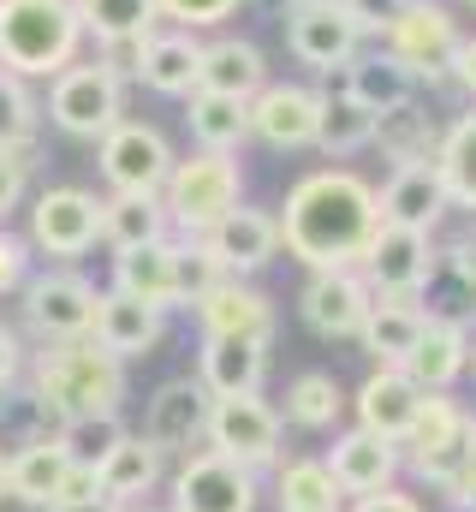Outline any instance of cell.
<instances>
[{
    "mask_svg": "<svg viewBox=\"0 0 476 512\" xmlns=\"http://www.w3.org/2000/svg\"><path fill=\"white\" fill-rule=\"evenodd\" d=\"M375 233H381L375 185L357 179V173H346V167L304 173V179L286 191L280 245L298 256L310 274H316V268H363Z\"/></svg>",
    "mask_w": 476,
    "mask_h": 512,
    "instance_id": "1",
    "label": "cell"
},
{
    "mask_svg": "<svg viewBox=\"0 0 476 512\" xmlns=\"http://www.w3.org/2000/svg\"><path fill=\"white\" fill-rule=\"evenodd\" d=\"M30 393L48 405L54 423L114 417L125 405V364L96 340H54L30 358Z\"/></svg>",
    "mask_w": 476,
    "mask_h": 512,
    "instance_id": "2",
    "label": "cell"
},
{
    "mask_svg": "<svg viewBox=\"0 0 476 512\" xmlns=\"http://www.w3.org/2000/svg\"><path fill=\"white\" fill-rule=\"evenodd\" d=\"M78 42V0H0V72L60 78L66 66H78Z\"/></svg>",
    "mask_w": 476,
    "mask_h": 512,
    "instance_id": "3",
    "label": "cell"
},
{
    "mask_svg": "<svg viewBox=\"0 0 476 512\" xmlns=\"http://www.w3.org/2000/svg\"><path fill=\"white\" fill-rule=\"evenodd\" d=\"M244 197V173H238L233 155H215V149H197L191 161H173L167 185H161V203H167V221L191 239H203L209 227H221Z\"/></svg>",
    "mask_w": 476,
    "mask_h": 512,
    "instance_id": "4",
    "label": "cell"
},
{
    "mask_svg": "<svg viewBox=\"0 0 476 512\" xmlns=\"http://www.w3.org/2000/svg\"><path fill=\"white\" fill-rule=\"evenodd\" d=\"M399 447L411 453V471L441 489L447 477H459L476 459V411H465V405L447 399V393H429Z\"/></svg>",
    "mask_w": 476,
    "mask_h": 512,
    "instance_id": "5",
    "label": "cell"
},
{
    "mask_svg": "<svg viewBox=\"0 0 476 512\" xmlns=\"http://www.w3.org/2000/svg\"><path fill=\"white\" fill-rule=\"evenodd\" d=\"M96 304H102V292H96L78 268H48V274H30V280L18 286L24 328H30L42 346H54V340H90Z\"/></svg>",
    "mask_w": 476,
    "mask_h": 512,
    "instance_id": "6",
    "label": "cell"
},
{
    "mask_svg": "<svg viewBox=\"0 0 476 512\" xmlns=\"http://www.w3.org/2000/svg\"><path fill=\"white\" fill-rule=\"evenodd\" d=\"M48 120L66 131V137H84V143H102L108 131L125 120V78L114 66H66L48 90Z\"/></svg>",
    "mask_w": 476,
    "mask_h": 512,
    "instance_id": "7",
    "label": "cell"
},
{
    "mask_svg": "<svg viewBox=\"0 0 476 512\" xmlns=\"http://www.w3.org/2000/svg\"><path fill=\"white\" fill-rule=\"evenodd\" d=\"M96 239H102V203L90 191L54 185V191H36L30 197V233H24L30 251L54 256V262H72V256L90 251Z\"/></svg>",
    "mask_w": 476,
    "mask_h": 512,
    "instance_id": "8",
    "label": "cell"
},
{
    "mask_svg": "<svg viewBox=\"0 0 476 512\" xmlns=\"http://www.w3.org/2000/svg\"><path fill=\"white\" fill-rule=\"evenodd\" d=\"M459 24H453V12L447 6H435V0H411L405 6V18L387 30V54L411 72V78H453V60H459Z\"/></svg>",
    "mask_w": 476,
    "mask_h": 512,
    "instance_id": "9",
    "label": "cell"
},
{
    "mask_svg": "<svg viewBox=\"0 0 476 512\" xmlns=\"http://www.w3.org/2000/svg\"><path fill=\"white\" fill-rule=\"evenodd\" d=\"M96 161H102V179L114 191H143V197H161L167 173H173V143L143 120H119L102 143H96Z\"/></svg>",
    "mask_w": 476,
    "mask_h": 512,
    "instance_id": "10",
    "label": "cell"
},
{
    "mask_svg": "<svg viewBox=\"0 0 476 512\" xmlns=\"http://www.w3.org/2000/svg\"><path fill=\"white\" fill-rule=\"evenodd\" d=\"M173 512H256V471L227 453H185L173 471Z\"/></svg>",
    "mask_w": 476,
    "mask_h": 512,
    "instance_id": "11",
    "label": "cell"
},
{
    "mask_svg": "<svg viewBox=\"0 0 476 512\" xmlns=\"http://www.w3.org/2000/svg\"><path fill=\"white\" fill-rule=\"evenodd\" d=\"M209 447L227 453V459H238L244 471L274 465V459H280V411H274L262 393L215 399V411H209Z\"/></svg>",
    "mask_w": 476,
    "mask_h": 512,
    "instance_id": "12",
    "label": "cell"
},
{
    "mask_svg": "<svg viewBox=\"0 0 476 512\" xmlns=\"http://www.w3.org/2000/svg\"><path fill=\"white\" fill-rule=\"evenodd\" d=\"M357 42H363V30H357V18L340 0H298V6H286V48L304 66L334 72V66H346L357 54Z\"/></svg>",
    "mask_w": 476,
    "mask_h": 512,
    "instance_id": "13",
    "label": "cell"
},
{
    "mask_svg": "<svg viewBox=\"0 0 476 512\" xmlns=\"http://www.w3.org/2000/svg\"><path fill=\"white\" fill-rule=\"evenodd\" d=\"M369 304H375V292L357 268H316L298 298L310 334H322V340H357L369 322Z\"/></svg>",
    "mask_w": 476,
    "mask_h": 512,
    "instance_id": "14",
    "label": "cell"
},
{
    "mask_svg": "<svg viewBox=\"0 0 476 512\" xmlns=\"http://www.w3.org/2000/svg\"><path fill=\"white\" fill-rule=\"evenodd\" d=\"M429 274H435V245L429 233H411V227H381L363 256V280L375 298H417Z\"/></svg>",
    "mask_w": 476,
    "mask_h": 512,
    "instance_id": "15",
    "label": "cell"
},
{
    "mask_svg": "<svg viewBox=\"0 0 476 512\" xmlns=\"http://www.w3.org/2000/svg\"><path fill=\"white\" fill-rule=\"evenodd\" d=\"M381 227H411V233H435V221L453 209V191L441 179V161H405L393 167V179L375 191Z\"/></svg>",
    "mask_w": 476,
    "mask_h": 512,
    "instance_id": "16",
    "label": "cell"
},
{
    "mask_svg": "<svg viewBox=\"0 0 476 512\" xmlns=\"http://www.w3.org/2000/svg\"><path fill=\"white\" fill-rule=\"evenodd\" d=\"M322 131V96L304 84H262L250 96V137L268 149H310Z\"/></svg>",
    "mask_w": 476,
    "mask_h": 512,
    "instance_id": "17",
    "label": "cell"
},
{
    "mask_svg": "<svg viewBox=\"0 0 476 512\" xmlns=\"http://www.w3.org/2000/svg\"><path fill=\"white\" fill-rule=\"evenodd\" d=\"M209 411H215V393L191 376L179 382H161L149 399V417H143V435L161 447V453H191L203 435H209Z\"/></svg>",
    "mask_w": 476,
    "mask_h": 512,
    "instance_id": "18",
    "label": "cell"
},
{
    "mask_svg": "<svg viewBox=\"0 0 476 512\" xmlns=\"http://www.w3.org/2000/svg\"><path fill=\"white\" fill-rule=\"evenodd\" d=\"M328 471H334V483H340V495H381V489H393V477H399V441H387V435H375V429H346L340 441H334V453H328Z\"/></svg>",
    "mask_w": 476,
    "mask_h": 512,
    "instance_id": "19",
    "label": "cell"
},
{
    "mask_svg": "<svg viewBox=\"0 0 476 512\" xmlns=\"http://www.w3.org/2000/svg\"><path fill=\"white\" fill-rule=\"evenodd\" d=\"M131 72L155 90V96H191L203 84V42L191 30H149L137 42Z\"/></svg>",
    "mask_w": 476,
    "mask_h": 512,
    "instance_id": "20",
    "label": "cell"
},
{
    "mask_svg": "<svg viewBox=\"0 0 476 512\" xmlns=\"http://www.w3.org/2000/svg\"><path fill=\"white\" fill-rule=\"evenodd\" d=\"M423 387L411 382L399 364H375L369 376H363V387H357V423L363 429H375V435H387V441H405V429L417 423V411H423Z\"/></svg>",
    "mask_w": 476,
    "mask_h": 512,
    "instance_id": "21",
    "label": "cell"
},
{
    "mask_svg": "<svg viewBox=\"0 0 476 512\" xmlns=\"http://www.w3.org/2000/svg\"><path fill=\"white\" fill-rule=\"evenodd\" d=\"M203 245H209V256H215L233 280H244V274H256V268L274 262V251H280V215H262V209H244V203H238L221 227L203 233Z\"/></svg>",
    "mask_w": 476,
    "mask_h": 512,
    "instance_id": "22",
    "label": "cell"
},
{
    "mask_svg": "<svg viewBox=\"0 0 476 512\" xmlns=\"http://www.w3.org/2000/svg\"><path fill=\"white\" fill-rule=\"evenodd\" d=\"M161 334H167V310L137 304V298H125V292H102L96 328H90V340H96L102 352H114L119 364H131V358H149V352L161 346Z\"/></svg>",
    "mask_w": 476,
    "mask_h": 512,
    "instance_id": "23",
    "label": "cell"
},
{
    "mask_svg": "<svg viewBox=\"0 0 476 512\" xmlns=\"http://www.w3.org/2000/svg\"><path fill=\"white\" fill-rule=\"evenodd\" d=\"M197 322H203V334H215V340H256V346H274V304H268L256 286L233 280V274L197 304Z\"/></svg>",
    "mask_w": 476,
    "mask_h": 512,
    "instance_id": "24",
    "label": "cell"
},
{
    "mask_svg": "<svg viewBox=\"0 0 476 512\" xmlns=\"http://www.w3.org/2000/svg\"><path fill=\"white\" fill-rule=\"evenodd\" d=\"M114 292L137 298V304H155V310H173L179 304V245L173 239H155V245L119 251L114 256Z\"/></svg>",
    "mask_w": 476,
    "mask_h": 512,
    "instance_id": "25",
    "label": "cell"
},
{
    "mask_svg": "<svg viewBox=\"0 0 476 512\" xmlns=\"http://www.w3.org/2000/svg\"><path fill=\"white\" fill-rule=\"evenodd\" d=\"M399 370L423 387V393H447V387L471 370V334H465V322H441V316H429L417 352H411Z\"/></svg>",
    "mask_w": 476,
    "mask_h": 512,
    "instance_id": "26",
    "label": "cell"
},
{
    "mask_svg": "<svg viewBox=\"0 0 476 512\" xmlns=\"http://www.w3.org/2000/svg\"><path fill=\"white\" fill-rule=\"evenodd\" d=\"M423 328H429V310H423L417 298H375L357 340H363V352H369L375 364H405V358L417 352Z\"/></svg>",
    "mask_w": 476,
    "mask_h": 512,
    "instance_id": "27",
    "label": "cell"
},
{
    "mask_svg": "<svg viewBox=\"0 0 476 512\" xmlns=\"http://www.w3.org/2000/svg\"><path fill=\"white\" fill-rule=\"evenodd\" d=\"M262 376H268V346H256V340H215V334H203V370H197V382L209 387L215 399H233V393H262Z\"/></svg>",
    "mask_w": 476,
    "mask_h": 512,
    "instance_id": "28",
    "label": "cell"
},
{
    "mask_svg": "<svg viewBox=\"0 0 476 512\" xmlns=\"http://www.w3.org/2000/svg\"><path fill=\"white\" fill-rule=\"evenodd\" d=\"M6 459H12V501H24V507H54L60 501V483L72 471V453H66L60 435H42V441L18 447Z\"/></svg>",
    "mask_w": 476,
    "mask_h": 512,
    "instance_id": "29",
    "label": "cell"
},
{
    "mask_svg": "<svg viewBox=\"0 0 476 512\" xmlns=\"http://www.w3.org/2000/svg\"><path fill=\"white\" fill-rule=\"evenodd\" d=\"M161 471H167V453H161L149 435H125L114 453L102 459V471H96V477H102V495L125 507V501L149 495V489L161 483Z\"/></svg>",
    "mask_w": 476,
    "mask_h": 512,
    "instance_id": "30",
    "label": "cell"
},
{
    "mask_svg": "<svg viewBox=\"0 0 476 512\" xmlns=\"http://www.w3.org/2000/svg\"><path fill=\"white\" fill-rule=\"evenodd\" d=\"M185 126L197 137V149H215V155H233L238 143L250 137V102L221 96V90H191L185 96Z\"/></svg>",
    "mask_w": 476,
    "mask_h": 512,
    "instance_id": "31",
    "label": "cell"
},
{
    "mask_svg": "<svg viewBox=\"0 0 476 512\" xmlns=\"http://www.w3.org/2000/svg\"><path fill=\"white\" fill-rule=\"evenodd\" d=\"M346 96H357V102L381 120L387 108H405V102L417 96V78H411L393 54H352V60H346Z\"/></svg>",
    "mask_w": 476,
    "mask_h": 512,
    "instance_id": "32",
    "label": "cell"
},
{
    "mask_svg": "<svg viewBox=\"0 0 476 512\" xmlns=\"http://www.w3.org/2000/svg\"><path fill=\"white\" fill-rule=\"evenodd\" d=\"M262 84H268V66H262V48H256V42L221 36V42L203 48V84H197V90H221V96L250 102Z\"/></svg>",
    "mask_w": 476,
    "mask_h": 512,
    "instance_id": "33",
    "label": "cell"
},
{
    "mask_svg": "<svg viewBox=\"0 0 476 512\" xmlns=\"http://www.w3.org/2000/svg\"><path fill=\"white\" fill-rule=\"evenodd\" d=\"M167 203L161 197H143V191H114V203H102V239L114 251H137V245H155L167 239Z\"/></svg>",
    "mask_w": 476,
    "mask_h": 512,
    "instance_id": "34",
    "label": "cell"
},
{
    "mask_svg": "<svg viewBox=\"0 0 476 512\" xmlns=\"http://www.w3.org/2000/svg\"><path fill=\"white\" fill-rule=\"evenodd\" d=\"M78 18H84V36H96L102 48H137L149 30H155V18H161V6L155 0H78Z\"/></svg>",
    "mask_w": 476,
    "mask_h": 512,
    "instance_id": "35",
    "label": "cell"
},
{
    "mask_svg": "<svg viewBox=\"0 0 476 512\" xmlns=\"http://www.w3.org/2000/svg\"><path fill=\"white\" fill-rule=\"evenodd\" d=\"M274 495H280V512H340V483L328 459H286Z\"/></svg>",
    "mask_w": 476,
    "mask_h": 512,
    "instance_id": "36",
    "label": "cell"
},
{
    "mask_svg": "<svg viewBox=\"0 0 476 512\" xmlns=\"http://www.w3.org/2000/svg\"><path fill=\"white\" fill-rule=\"evenodd\" d=\"M375 143L393 155V167H405V161H435V155H441V131L429 126V114H417V102L387 108V114L375 120Z\"/></svg>",
    "mask_w": 476,
    "mask_h": 512,
    "instance_id": "37",
    "label": "cell"
},
{
    "mask_svg": "<svg viewBox=\"0 0 476 512\" xmlns=\"http://www.w3.org/2000/svg\"><path fill=\"white\" fill-rule=\"evenodd\" d=\"M346 411V387L334 382L328 370H304L298 382L286 387V417L298 429H334Z\"/></svg>",
    "mask_w": 476,
    "mask_h": 512,
    "instance_id": "38",
    "label": "cell"
},
{
    "mask_svg": "<svg viewBox=\"0 0 476 512\" xmlns=\"http://www.w3.org/2000/svg\"><path fill=\"white\" fill-rule=\"evenodd\" d=\"M316 143L328 149V155H352L363 143H375V114L357 102V96H322V131H316Z\"/></svg>",
    "mask_w": 476,
    "mask_h": 512,
    "instance_id": "39",
    "label": "cell"
},
{
    "mask_svg": "<svg viewBox=\"0 0 476 512\" xmlns=\"http://www.w3.org/2000/svg\"><path fill=\"white\" fill-rule=\"evenodd\" d=\"M435 161H441V179H447L453 203L459 209H476V108L441 137V155Z\"/></svg>",
    "mask_w": 476,
    "mask_h": 512,
    "instance_id": "40",
    "label": "cell"
},
{
    "mask_svg": "<svg viewBox=\"0 0 476 512\" xmlns=\"http://www.w3.org/2000/svg\"><path fill=\"white\" fill-rule=\"evenodd\" d=\"M36 126H42V108H36V96L24 90V78L0 72V149H18V155H30Z\"/></svg>",
    "mask_w": 476,
    "mask_h": 512,
    "instance_id": "41",
    "label": "cell"
},
{
    "mask_svg": "<svg viewBox=\"0 0 476 512\" xmlns=\"http://www.w3.org/2000/svg\"><path fill=\"white\" fill-rule=\"evenodd\" d=\"M54 435L66 441L72 465H90V471H102V459H108L119 441H125V423H119V411H114V417H78V423H60Z\"/></svg>",
    "mask_w": 476,
    "mask_h": 512,
    "instance_id": "42",
    "label": "cell"
},
{
    "mask_svg": "<svg viewBox=\"0 0 476 512\" xmlns=\"http://www.w3.org/2000/svg\"><path fill=\"white\" fill-rule=\"evenodd\" d=\"M221 280H227V268L209 256V245H203V239H197V245H191V239L179 245V304H203Z\"/></svg>",
    "mask_w": 476,
    "mask_h": 512,
    "instance_id": "43",
    "label": "cell"
},
{
    "mask_svg": "<svg viewBox=\"0 0 476 512\" xmlns=\"http://www.w3.org/2000/svg\"><path fill=\"white\" fill-rule=\"evenodd\" d=\"M161 18H173L179 30H209V24H227L238 12V0H155Z\"/></svg>",
    "mask_w": 476,
    "mask_h": 512,
    "instance_id": "44",
    "label": "cell"
},
{
    "mask_svg": "<svg viewBox=\"0 0 476 512\" xmlns=\"http://www.w3.org/2000/svg\"><path fill=\"white\" fill-rule=\"evenodd\" d=\"M24 191H30V155L0 149V227H6V215L24 203Z\"/></svg>",
    "mask_w": 476,
    "mask_h": 512,
    "instance_id": "45",
    "label": "cell"
},
{
    "mask_svg": "<svg viewBox=\"0 0 476 512\" xmlns=\"http://www.w3.org/2000/svg\"><path fill=\"white\" fill-rule=\"evenodd\" d=\"M340 6L357 18V30H363V36H387V30L405 18V6H411V0H340Z\"/></svg>",
    "mask_w": 476,
    "mask_h": 512,
    "instance_id": "46",
    "label": "cell"
},
{
    "mask_svg": "<svg viewBox=\"0 0 476 512\" xmlns=\"http://www.w3.org/2000/svg\"><path fill=\"white\" fill-rule=\"evenodd\" d=\"M30 280V245L0 227V292H18Z\"/></svg>",
    "mask_w": 476,
    "mask_h": 512,
    "instance_id": "47",
    "label": "cell"
},
{
    "mask_svg": "<svg viewBox=\"0 0 476 512\" xmlns=\"http://www.w3.org/2000/svg\"><path fill=\"white\" fill-rule=\"evenodd\" d=\"M18 376H24V340H18V328L0 322V393L18 387Z\"/></svg>",
    "mask_w": 476,
    "mask_h": 512,
    "instance_id": "48",
    "label": "cell"
},
{
    "mask_svg": "<svg viewBox=\"0 0 476 512\" xmlns=\"http://www.w3.org/2000/svg\"><path fill=\"white\" fill-rule=\"evenodd\" d=\"M447 262H453V274L476 292V227H471V233H459V239L447 245Z\"/></svg>",
    "mask_w": 476,
    "mask_h": 512,
    "instance_id": "49",
    "label": "cell"
},
{
    "mask_svg": "<svg viewBox=\"0 0 476 512\" xmlns=\"http://www.w3.org/2000/svg\"><path fill=\"white\" fill-rule=\"evenodd\" d=\"M441 495H447L459 512H476V459L459 471V477H447V483H441Z\"/></svg>",
    "mask_w": 476,
    "mask_h": 512,
    "instance_id": "50",
    "label": "cell"
},
{
    "mask_svg": "<svg viewBox=\"0 0 476 512\" xmlns=\"http://www.w3.org/2000/svg\"><path fill=\"white\" fill-rule=\"evenodd\" d=\"M90 495H102V477L90 465H72L66 483H60V501H90Z\"/></svg>",
    "mask_w": 476,
    "mask_h": 512,
    "instance_id": "51",
    "label": "cell"
},
{
    "mask_svg": "<svg viewBox=\"0 0 476 512\" xmlns=\"http://www.w3.org/2000/svg\"><path fill=\"white\" fill-rule=\"evenodd\" d=\"M357 512H423L411 495H393V489H381V495H363L357 501Z\"/></svg>",
    "mask_w": 476,
    "mask_h": 512,
    "instance_id": "52",
    "label": "cell"
},
{
    "mask_svg": "<svg viewBox=\"0 0 476 512\" xmlns=\"http://www.w3.org/2000/svg\"><path fill=\"white\" fill-rule=\"evenodd\" d=\"M453 78H459V84H465V90L476 96V36H465V42H459V60H453Z\"/></svg>",
    "mask_w": 476,
    "mask_h": 512,
    "instance_id": "53",
    "label": "cell"
},
{
    "mask_svg": "<svg viewBox=\"0 0 476 512\" xmlns=\"http://www.w3.org/2000/svg\"><path fill=\"white\" fill-rule=\"evenodd\" d=\"M42 512H125L119 501H108V495H90V501H54V507Z\"/></svg>",
    "mask_w": 476,
    "mask_h": 512,
    "instance_id": "54",
    "label": "cell"
},
{
    "mask_svg": "<svg viewBox=\"0 0 476 512\" xmlns=\"http://www.w3.org/2000/svg\"><path fill=\"white\" fill-rule=\"evenodd\" d=\"M0 501H12V459H6V447H0Z\"/></svg>",
    "mask_w": 476,
    "mask_h": 512,
    "instance_id": "55",
    "label": "cell"
},
{
    "mask_svg": "<svg viewBox=\"0 0 476 512\" xmlns=\"http://www.w3.org/2000/svg\"><path fill=\"white\" fill-rule=\"evenodd\" d=\"M143 512H155V507H143ZM167 512H173V507H167Z\"/></svg>",
    "mask_w": 476,
    "mask_h": 512,
    "instance_id": "56",
    "label": "cell"
},
{
    "mask_svg": "<svg viewBox=\"0 0 476 512\" xmlns=\"http://www.w3.org/2000/svg\"><path fill=\"white\" fill-rule=\"evenodd\" d=\"M286 6H298V0H286Z\"/></svg>",
    "mask_w": 476,
    "mask_h": 512,
    "instance_id": "57",
    "label": "cell"
},
{
    "mask_svg": "<svg viewBox=\"0 0 476 512\" xmlns=\"http://www.w3.org/2000/svg\"><path fill=\"white\" fill-rule=\"evenodd\" d=\"M465 6H476V0H465Z\"/></svg>",
    "mask_w": 476,
    "mask_h": 512,
    "instance_id": "58",
    "label": "cell"
}]
</instances>
